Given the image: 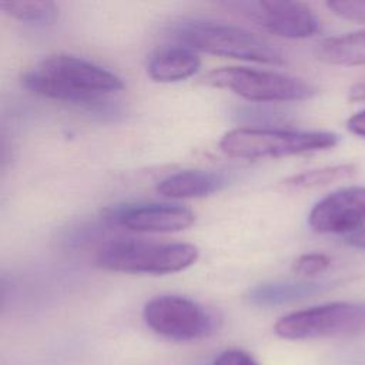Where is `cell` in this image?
I'll return each mask as SVG.
<instances>
[{
  "mask_svg": "<svg viewBox=\"0 0 365 365\" xmlns=\"http://www.w3.org/2000/svg\"><path fill=\"white\" fill-rule=\"evenodd\" d=\"M197 259L198 250L192 244L125 240L104 245L96 257V264L115 272L164 275L182 271Z\"/></svg>",
  "mask_w": 365,
  "mask_h": 365,
  "instance_id": "cell-4",
  "label": "cell"
},
{
  "mask_svg": "<svg viewBox=\"0 0 365 365\" xmlns=\"http://www.w3.org/2000/svg\"><path fill=\"white\" fill-rule=\"evenodd\" d=\"M0 9L4 14L30 24H50L58 16V9L53 1L16 0L0 1Z\"/></svg>",
  "mask_w": 365,
  "mask_h": 365,
  "instance_id": "cell-16",
  "label": "cell"
},
{
  "mask_svg": "<svg viewBox=\"0 0 365 365\" xmlns=\"http://www.w3.org/2000/svg\"><path fill=\"white\" fill-rule=\"evenodd\" d=\"M348 100L351 103L365 101V80L358 81L351 86V88L348 90Z\"/></svg>",
  "mask_w": 365,
  "mask_h": 365,
  "instance_id": "cell-21",
  "label": "cell"
},
{
  "mask_svg": "<svg viewBox=\"0 0 365 365\" xmlns=\"http://www.w3.org/2000/svg\"><path fill=\"white\" fill-rule=\"evenodd\" d=\"M143 318L155 334L173 341H192L207 336L215 328V318L198 302L178 295L150 299Z\"/></svg>",
  "mask_w": 365,
  "mask_h": 365,
  "instance_id": "cell-7",
  "label": "cell"
},
{
  "mask_svg": "<svg viewBox=\"0 0 365 365\" xmlns=\"http://www.w3.org/2000/svg\"><path fill=\"white\" fill-rule=\"evenodd\" d=\"M356 173L355 164H335L315 170H308L295 174L284 181V185L291 190H311L324 185H329L338 181L348 180Z\"/></svg>",
  "mask_w": 365,
  "mask_h": 365,
  "instance_id": "cell-15",
  "label": "cell"
},
{
  "mask_svg": "<svg viewBox=\"0 0 365 365\" xmlns=\"http://www.w3.org/2000/svg\"><path fill=\"white\" fill-rule=\"evenodd\" d=\"M174 33L184 46L207 54L271 66H282L287 61L271 41L232 24L187 20L180 23Z\"/></svg>",
  "mask_w": 365,
  "mask_h": 365,
  "instance_id": "cell-2",
  "label": "cell"
},
{
  "mask_svg": "<svg viewBox=\"0 0 365 365\" xmlns=\"http://www.w3.org/2000/svg\"><path fill=\"white\" fill-rule=\"evenodd\" d=\"M200 57L187 46H170L154 53L147 64L148 76L158 83L181 81L198 71Z\"/></svg>",
  "mask_w": 365,
  "mask_h": 365,
  "instance_id": "cell-12",
  "label": "cell"
},
{
  "mask_svg": "<svg viewBox=\"0 0 365 365\" xmlns=\"http://www.w3.org/2000/svg\"><path fill=\"white\" fill-rule=\"evenodd\" d=\"M214 365H259L250 354L241 349H227L221 352Z\"/></svg>",
  "mask_w": 365,
  "mask_h": 365,
  "instance_id": "cell-19",
  "label": "cell"
},
{
  "mask_svg": "<svg viewBox=\"0 0 365 365\" xmlns=\"http://www.w3.org/2000/svg\"><path fill=\"white\" fill-rule=\"evenodd\" d=\"M324 289L322 284L305 281H287V282H267L257 285L248 294V299L254 305L275 307L294 301H299L319 294Z\"/></svg>",
  "mask_w": 365,
  "mask_h": 365,
  "instance_id": "cell-14",
  "label": "cell"
},
{
  "mask_svg": "<svg viewBox=\"0 0 365 365\" xmlns=\"http://www.w3.org/2000/svg\"><path fill=\"white\" fill-rule=\"evenodd\" d=\"M274 331L284 339L352 336L365 332V302H329L281 317Z\"/></svg>",
  "mask_w": 365,
  "mask_h": 365,
  "instance_id": "cell-5",
  "label": "cell"
},
{
  "mask_svg": "<svg viewBox=\"0 0 365 365\" xmlns=\"http://www.w3.org/2000/svg\"><path fill=\"white\" fill-rule=\"evenodd\" d=\"M345 242L349 245V247H354V248H359V250H365V228L351 234V235H346L345 237Z\"/></svg>",
  "mask_w": 365,
  "mask_h": 365,
  "instance_id": "cell-22",
  "label": "cell"
},
{
  "mask_svg": "<svg viewBox=\"0 0 365 365\" xmlns=\"http://www.w3.org/2000/svg\"><path fill=\"white\" fill-rule=\"evenodd\" d=\"M118 225L135 232H177L188 228L194 212L177 204H125L111 210L108 215Z\"/></svg>",
  "mask_w": 365,
  "mask_h": 365,
  "instance_id": "cell-10",
  "label": "cell"
},
{
  "mask_svg": "<svg viewBox=\"0 0 365 365\" xmlns=\"http://www.w3.org/2000/svg\"><path fill=\"white\" fill-rule=\"evenodd\" d=\"M21 86L29 91L66 103L81 106L101 104V97L124 87L114 73L68 54H54L26 70Z\"/></svg>",
  "mask_w": 365,
  "mask_h": 365,
  "instance_id": "cell-1",
  "label": "cell"
},
{
  "mask_svg": "<svg viewBox=\"0 0 365 365\" xmlns=\"http://www.w3.org/2000/svg\"><path fill=\"white\" fill-rule=\"evenodd\" d=\"M331 265V258L327 254L322 252H308L299 255L294 264L292 269L294 272L304 275V277H312L322 271H325Z\"/></svg>",
  "mask_w": 365,
  "mask_h": 365,
  "instance_id": "cell-17",
  "label": "cell"
},
{
  "mask_svg": "<svg viewBox=\"0 0 365 365\" xmlns=\"http://www.w3.org/2000/svg\"><path fill=\"white\" fill-rule=\"evenodd\" d=\"M338 135L329 131H295L279 128L241 127L220 140V148L230 157L244 160L279 158L332 148Z\"/></svg>",
  "mask_w": 365,
  "mask_h": 365,
  "instance_id": "cell-3",
  "label": "cell"
},
{
  "mask_svg": "<svg viewBox=\"0 0 365 365\" xmlns=\"http://www.w3.org/2000/svg\"><path fill=\"white\" fill-rule=\"evenodd\" d=\"M315 56L332 66H365V30L321 40L315 47Z\"/></svg>",
  "mask_w": 365,
  "mask_h": 365,
  "instance_id": "cell-13",
  "label": "cell"
},
{
  "mask_svg": "<svg viewBox=\"0 0 365 365\" xmlns=\"http://www.w3.org/2000/svg\"><path fill=\"white\" fill-rule=\"evenodd\" d=\"M204 83L258 103L307 100L317 93V88L302 78L248 67L215 68L204 77Z\"/></svg>",
  "mask_w": 365,
  "mask_h": 365,
  "instance_id": "cell-6",
  "label": "cell"
},
{
  "mask_svg": "<svg viewBox=\"0 0 365 365\" xmlns=\"http://www.w3.org/2000/svg\"><path fill=\"white\" fill-rule=\"evenodd\" d=\"M225 6L284 38H307L319 30L317 14L301 1H235L227 3Z\"/></svg>",
  "mask_w": 365,
  "mask_h": 365,
  "instance_id": "cell-8",
  "label": "cell"
},
{
  "mask_svg": "<svg viewBox=\"0 0 365 365\" xmlns=\"http://www.w3.org/2000/svg\"><path fill=\"white\" fill-rule=\"evenodd\" d=\"M327 7L345 20L365 23V0H332Z\"/></svg>",
  "mask_w": 365,
  "mask_h": 365,
  "instance_id": "cell-18",
  "label": "cell"
},
{
  "mask_svg": "<svg viewBox=\"0 0 365 365\" xmlns=\"http://www.w3.org/2000/svg\"><path fill=\"white\" fill-rule=\"evenodd\" d=\"M312 231L319 234H354L365 225V187L349 185L319 200L308 215Z\"/></svg>",
  "mask_w": 365,
  "mask_h": 365,
  "instance_id": "cell-9",
  "label": "cell"
},
{
  "mask_svg": "<svg viewBox=\"0 0 365 365\" xmlns=\"http://www.w3.org/2000/svg\"><path fill=\"white\" fill-rule=\"evenodd\" d=\"M225 184L227 180L220 173L185 170L163 178L155 190L167 198H200L220 191Z\"/></svg>",
  "mask_w": 365,
  "mask_h": 365,
  "instance_id": "cell-11",
  "label": "cell"
},
{
  "mask_svg": "<svg viewBox=\"0 0 365 365\" xmlns=\"http://www.w3.org/2000/svg\"><path fill=\"white\" fill-rule=\"evenodd\" d=\"M346 128L355 135L365 137V110H361L356 114H354L346 121Z\"/></svg>",
  "mask_w": 365,
  "mask_h": 365,
  "instance_id": "cell-20",
  "label": "cell"
}]
</instances>
